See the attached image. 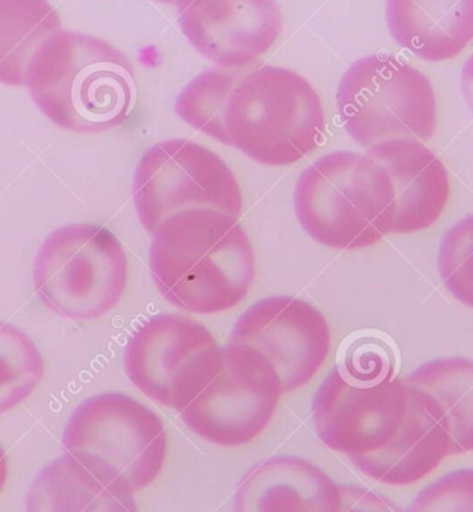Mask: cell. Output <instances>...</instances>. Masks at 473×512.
<instances>
[{
    "label": "cell",
    "instance_id": "ac0fdd59",
    "mask_svg": "<svg viewBox=\"0 0 473 512\" xmlns=\"http://www.w3.org/2000/svg\"><path fill=\"white\" fill-rule=\"evenodd\" d=\"M25 512H139L135 495L111 488L64 454L43 467L28 490Z\"/></svg>",
    "mask_w": 473,
    "mask_h": 512
},
{
    "label": "cell",
    "instance_id": "d4e9b609",
    "mask_svg": "<svg viewBox=\"0 0 473 512\" xmlns=\"http://www.w3.org/2000/svg\"><path fill=\"white\" fill-rule=\"evenodd\" d=\"M342 373L361 384L388 380L395 377V358L384 342L363 338L350 346Z\"/></svg>",
    "mask_w": 473,
    "mask_h": 512
},
{
    "label": "cell",
    "instance_id": "83f0119b",
    "mask_svg": "<svg viewBox=\"0 0 473 512\" xmlns=\"http://www.w3.org/2000/svg\"><path fill=\"white\" fill-rule=\"evenodd\" d=\"M7 479V457L5 450H3L2 445H0V492H2L3 488H5V483Z\"/></svg>",
    "mask_w": 473,
    "mask_h": 512
},
{
    "label": "cell",
    "instance_id": "52a82bcc",
    "mask_svg": "<svg viewBox=\"0 0 473 512\" xmlns=\"http://www.w3.org/2000/svg\"><path fill=\"white\" fill-rule=\"evenodd\" d=\"M337 104L346 132L368 150L393 140L425 142L438 125L431 81L393 54L355 61L339 82Z\"/></svg>",
    "mask_w": 473,
    "mask_h": 512
},
{
    "label": "cell",
    "instance_id": "44dd1931",
    "mask_svg": "<svg viewBox=\"0 0 473 512\" xmlns=\"http://www.w3.org/2000/svg\"><path fill=\"white\" fill-rule=\"evenodd\" d=\"M244 75L243 71L220 68L201 72L179 93L176 114L191 128L230 146L225 126L226 107Z\"/></svg>",
    "mask_w": 473,
    "mask_h": 512
},
{
    "label": "cell",
    "instance_id": "8fae6325",
    "mask_svg": "<svg viewBox=\"0 0 473 512\" xmlns=\"http://www.w3.org/2000/svg\"><path fill=\"white\" fill-rule=\"evenodd\" d=\"M230 344L254 348L274 367L284 393L309 384L328 358L331 331L326 317L294 297L261 299L245 310Z\"/></svg>",
    "mask_w": 473,
    "mask_h": 512
},
{
    "label": "cell",
    "instance_id": "5bb4252c",
    "mask_svg": "<svg viewBox=\"0 0 473 512\" xmlns=\"http://www.w3.org/2000/svg\"><path fill=\"white\" fill-rule=\"evenodd\" d=\"M450 446L449 425L436 400L408 384L406 421L392 442L379 452L350 461L374 481L408 486L435 471L450 456Z\"/></svg>",
    "mask_w": 473,
    "mask_h": 512
},
{
    "label": "cell",
    "instance_id": "4316f807",
    "mask_svg": "<svg viewBox=\"0 0 473 512\" xmlns=\"http://www.w3.org/2000/svg\"><path fill=\"white\" fill-rule=\"evenodd\" d=\"M461 90L465 102L473 113V54L464 64L461 71Z\"/></svg>",
    "mask_w": 473,
    "mask_h": 512
},
{
    "label": "cell",
    "instance_id": "7402d4cb",
    "mask_svg": "<svg viewBox=\"0 0 473 512\" xmlns=\"http://www.w3.org/2000/svg\"><path fill=\"white\" fill-rule=\"evenodd\" d=\"M45 373L34 341L13 324L0 320V414L24 402Z\"/></svg>",
    "mask_w": 473,
    "mask_h": 512
},
{
    "label": "cell",
    "instance_id": "e0dca14e",
    "mask_svg": "<svg viewBox=\"0 0 473 512\" xmlns=\"http://www.w3.org/2000/svg\"><path fill=\"white\" fill-rule=\"evenodd\" d=\"M386 21L393 39L425 61L454 59L473 41V0L388 2Z\"/></svg>",
    "mask_w": 473,
    "mask_h": 512
},
{
    "label": "cell",
    "instance_id": "cb8c5ba5",
    "mask_svg": "<svg viewBox=\"0 0 473 512\" xmlns=\"http://www.w3.org/2000/svg\"><path fill=\"white\" fill-rule=\"evenodd\" d=\"M404 512H473V468L447 472L436 479Z\"/></svg>",
    "mask_w": 473,
    "mask_h": 512
},
{
    "label": "cell",
    "instance_id": "d6986e66",
    "mask_svg": "<svg viewBox=\"0 0 473 512\" xmlns=\"http://www.w3.org/2000/svg\"><path fill=\"white\" fill-rule=\"evenodd\" d=\"M61 31L49 2H0V84L27 85V71L43 43Z\"/></svg>",
    "mask_w": 473,
    "mask_h": 512
},
{
    "label": "cell",
    "instance_id": "6da1fadb",
    "mask_svg": "<svg viewBox=\"0 0 473 512\" xmlns=\"http://www.w3.org/2000/svg\"><path fill=\"white\" fill-rule=\"evenodd\" d=\"M150 272L162 297L197 315H215L247 297L255 280V254L233 216L186 209L153 233Z\"/></svg>",
    "mask_w": 473,
    "mask_h": 512
},
{
    "label": "cell",
    "instance_id": "ffe728a7",
    "mask_svg": "<svg viewBox=\"0 0 473 512\" xmlns=\"http://www.w3.org/2000/svg\"><path fill=\"white\" fill-rule=\"evenodd\" d=\"M406 381L438 403L449 425L450 456L473 452V360H431Z\"/></svg>",
    "mask_w": 473,
    "mask_h": 512
},
{
    "label": "cell",
    "instance_id": "3957f363",
    "mask_svg": "<svg viewBox=\"0 0 473 512\" xmlns=\"http://www.w3.org/2000/svg\"><path fill=\"white\" fill-rule=\"evenodd\" d=\"M294 207L302 229L332 250H364L391 234L395 193L385 168L368 154L335 151L299 176Z\"/></svg>",
    "mask_w": 473,
    "mask_h": 512
},
{
    "label": "cell",
    "instance_id": "8992f818",
    "mask_svg": "<svg viewBox=\"0 0 473 512\" xmlns=\"http://www.w3.org/2000/svg\"><path fill=\"white\" fill-rule=\"evenodd\" d=\"M63 449L99 481L135 495L160 477L168 435L150 407L125 393L104 392L71 414Z\"/></svg>",
    "mask_w": 473,
    "mask_h": 512
},
{
    "label": "cell",
    "instance_id": "7a4b0ae2",
    "mask_svg": "<svg viewBox=\"0 0 473 512\" xmlns=\"http://www.w3.org/2000/svg\"><path fill=\"white\" fill-rule=\"evenodd\" d=\"M32 99L54 125L77 133L124 124L136 102L132 64L96 36L60 31L36 52L27 71Z\"/></svg>",
    "mask_w": 473,
    "mask_h": 512
},
{
    "label": "cell",
    "instance_id": "ba28073f",
    "mask_svg": "<svg viewBox=\"0 0 473 512\" xmlns=\"http://www.w3.org/2000/svg\"><path fill=\"white\" fill-rule=\"evenodd\" d=\"M43 304L75 322L106 315L121 301L128 284V258L107 227L74 223L43 241L34 266Z\"/></svg>",
    "mask_w": 473,
    "mask_h": 512
},
{
    "label": "cell",
    "instance_id": "2e32d148",
    "mask_svg": "<svg viewBox=\"0 0 473 512\" xmlns=\"http://www.w3.org/2000/svg\"><path fill=\"white\" fill-rule=\"evenodd\" d=\"M341 486L310 461L274 456L238 483L233 512H339Z\"/></svg>",
    "mask_w": 473,
    "mask_h": 512
},
{
    "label": "cell",
    "instance_id": "5b68a950",
    "mask_svg": "<svg viewBox=\"0 0 473 512\" xmlns=\"http://www.w3.org/2000/svg\"><path fill=\"white\" fill-rule=\"evenodd\" d=\"M283 393L277 371L262 353L229 344L202 360L173 409L204 441L238 447L265 431Z\"/></svg>",
    "mask_w": 473,
    "mask_h": 512
},
{
    "label": "cell",
    "instance_id": "277c9868",
    "mask_svg": "<svg viewBox=\"0 0 473 512\" xmlns=\"http://www.w3.org/2000/svg\"><path fill=\"white\" fill-rule=\"evenodd\" d=\"M326 125L319 93L308 79L283 67L247 72L226 107L230 147L270 167L312 154L323 143Z\"/></svg>",
    "mask_w": 473,
    "mask_h": 512
},
{
    "label": "cell",
    "instance_id": "9a60e30c",
    "mask_svg": "<svg viewBox=\"0 0 473 512\" xmlns=\"http://www.w3.org/2000/svg\"><path fill=\"white\" fill-rule=\"evenodd\" d=\"M391 179L395 193L392 234H411L438 221L449 203L450 179L442 160L418 140H393L368 151Z\"/></svg>",
    "mask_w": 473,
    "mask_h": 512
},
{
    "label": "cell",
    "instance_id": "484cf974",
    "mask_svg": "<svg viewBox=\"0 0 473 512\" xmlns=\"http://www.w3.org/2000/svg\"><path fill=\"white\" fill-rule=\"evenodd\" d=\"M341 486V511L339 512H403L393 501L374 490L356 485Z\"/></svg>",
    "mask_w": 473,
    "mask_h": 512
},
{
    "label": "cell",
    "instance_id": "7c38bea8",
    "mask_svg": "<svg viewBox=\"0 0 473 512\" xmlns=\"http://www.w3.org/2000/svg\"><path fill=\"white\" fill-rule=\"evenodd\" d=\"M216 348L204 324L161 313L146 320L129 338L124 355L126 376L148 398L173 407L198 364Z\"/></svg>",
    "mask_w": 473,
    "mask_h": 512
},
{
    "label": "cell",
    "instance_id": "4fadbf2b",
    "mask_svg": "<svg viewBox=\"0 0 473 512\" xmlns=\"http://www.w3.org/2000/svg\"><path fill=\"white\" fill-rule=\"evenodd\" d=\"M179 25L193 48L222 68L254 63L283 31L276 2H176Z\"/></svg>",
    "mask_w": 473,
    "mask_h": 512
},
{
    "label": "cell",
    "instance_id": "30bf717a",
    "mask_svg": "<svg viewBox=\"0 0 473 512\" xmlns=\"http://www.w3.org/2000/svg\"><path fill=\"white\" fill-rule=\"evenodd\" d=\"M408 384L392 377L361 384L335 367L313 398V423L321 442L350 459L379 452L406 421Z\"/></svg>",
    "mask_w": 473,
    "mask_h": 512
},
{
    "label": "cell",
    "instance_id": "603a6c76",
    "mask_svg": "<svg viewBox=\"0 0 473 512\" xmlns=\"http://www.w3.org/2000/svg\"><path fill=\"white\" fill-rule=\"evenodd\" d=\"M438 268L444 287L457 301L473 309V214L444 233Z\"/></svg>",
    "mask_w": 473,
    "mask_h": 512
},
{
    "label": "cell",
    "instance_id": "9c48e42d",
    "mask_svg": "<svg viewBox=\"0 0 473 512\" xmlns=\"http://www.w3.org/2000/svg\"><path fill=\"white\" fill-rule=\"evenodd\" d=\"M140 222L153 234L171 216L208 208L238 219L243 194L220 155L189 139L164 140L144 153L133 178Z\"/></svg>",
    "mask_w": 473,
    "mask_h": 512
}]
</instances>
